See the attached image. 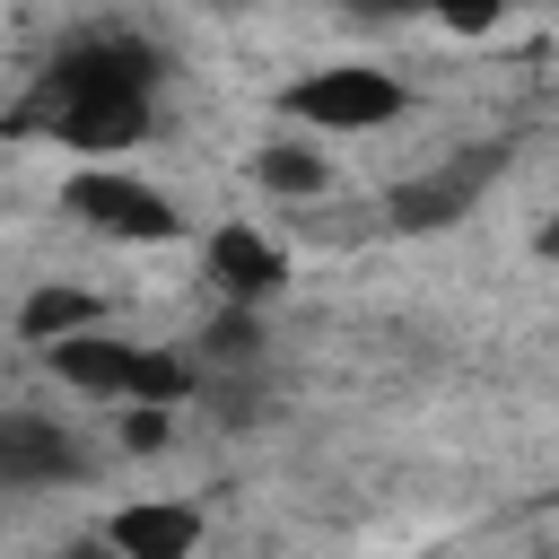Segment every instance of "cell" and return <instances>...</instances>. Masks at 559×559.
<instances>
[{"mask_svg":"<svg viewBox=\"0 0 559 559\" xmlns=\"http://www.w3.org/2000/svg\"><path fill=\"white\" fill-rule=\"evenodd\" d=\"M157 44L140 35H79L44 79V131L70 148H131L148 131Z\"/></svg>","mask_w":559,"mask_h":559,"instance_id":"obj_1","label":"cell"},{"mask_svg":"<svg viewBox=\"0 0 559 559\" xmlns=\"http://www.w3.org/2000/svg\"><path fill=\"white\" fill-rule=\"evenodd\" d=\"M44 358V376L52 384H70L79 402H192L201 393V367L183 358V349H140V341H122V332H105V323H79V332H61V341H44L35 349Z\"/></svg>","mask_w":559,"mask_h":559,"instance_id":"obj_2","label":"cell"},{"mask_svg":"<svg viewBox=\"0 0 559 559\" xmlns=\"http://www.w3.org/2000/svg\"><path fill=\"white\" fill-rule=\"evenodd\" d=\"M402 105H411V87L393 70H376V61H323V70L280 87V114L297 131H314V140H367V131L402 122Z\"/></svg>","mask_w":559,"mask_h":559,"instance_id":"obj_3","label":"cell"},{"mask_svg":"<svg viewBox=\"0 0 559 559\" xmlns=\"http://www.w3.org/2000/svg\"><path fill=\"white\" fill-rule=\"evenodd\" d=\"M61 210H70L79 227L114 236V245H175V236H183L175 192L148 183V175H131V166H79V175L61 183Z\"/></svg>","mask_w":559,"mask_h":559,"instance_id":"obj_4","label":"cell"},{"mask_svg":"<svg viewBox=\"0 0 559 559\" xmlns=\"http://www.w3.org/2000/svg\"><path fill=\"white\" fill-rule=\"evenodd\" d=\"M201 271H210V288L227 306H280L288 280H297V253L271 227H253V218H218L201 236Z\"/></svg>","mask_w":559,"mask_h":559,"instance_id":"obj_5","label":"cell"},{"mask_svg":"<svg viewBox=\"0 0 559 559\" xmlns=\"http://www.w3.org/2000/svg\"><path fill=\"white\" fill-rule=\"evenodd\" d=\"M87 445L61 419L35 411H0V489H52V480H87Z\"/></svg>","mask_w":559,"mask_h":559,"instance_id":"obj_6","label":"cell"},{"mask_svg":"<svg viewBox=\"0 0 559 559\" xmlns=\"http://www.w3.org/2000/svg\"><path fill=\"white\" fill-rule=\"evenodd\" d=\"M96 533H105L122 559H192V550L210 542V515L183 507V498H131V507H114Z\"/></svg>","mask_w":559,"mask_h":559,"instance_id":"obj_7","label":"cell"},{"mask_svg":"<svg viewBox=\"0 0 559 559\" xmlns=\"http://www.w3.org/2000/svg\"><path fill=\"white\" fill-rule=\"evenodd\" d=\"M480 175H489V157H454V166H437V175H411V183H393L384 218H393V227H454V218L480 201Z\"/></svg>","mask_w":559,"mask_h":559,"instance_id":"obj_8","label":"cell"},{"mask_svg":"<svg viewBox=\"0 0 559 559\" xmlns=\"http://www.w3.org/2000/svg\"><path fill=\"white\" fill-rule=\"evenodd\" d=\"M245 175H253V192H271V201H323V192H332V157H323L314 140H262V148L245 157Z\"/></svg>","mask_w":559,"mask_h":559,"instance_id":"obj_9","label":"cell"},{"mask_svg":"<svg viewBox=\"0 0 559 559\" xmlns=\"http://www.w3.org/2000/svg\"><path fill=\"white\" fill-rule=\"evenodd\" d=\"M79 323H96V297L70 288V280H35L26 306H17V341H26V349H44V341H61V332H79Z\"/></svg>","mask_w":559,"mask_h":559,"instance_id":"obj_10","label":"cell"},{"mask_svg":"<svg viewBox=\"0 0 559 559\" xmlns=\"http://www.w3.org/2000/svg\"><path fill=\"white\" fill-rule=\"evenodd\" d=\"M262 314H271V306H227V297H218V323L201 332L210 367H253V349H262Z\"/></svg>","mask_w":559,"mask_h":559,"instance_id":"obj_11","label":"cell"},{"mask_svg":"<svg viewBox=\"0 0 559 559\" xmlns=\"http://www.w3.org/2000/svg\"><path fill=\"white\" fill-rule=\"evenodd\" d=\"M114 445H122V454H166V445H175V402H122Z\"/></svg>","mask_w":559,"mask_h":559,"instance_id":"obj_12","label":"cell"},{"mask_svg":"<svg viewBox=\"0 0 559 559\" xmlns=\"http://www.w3.org/2000/svg\"><path fill=\"white\" fill-rule=\"evenodd\" d=\"M428 17H437L445 35H498L507 0H428Z\"/></svg>","mask_w":559,"mask_h":559,"instance_id":"obj_13","label":"cell"},{"mask_svg":"<svg viewBox=\"0 0 559 559\" xmlns=\"http://www.w3.org/2000/svg\"><path fill=\"white\" fill-rule=\"evenodd\" d=\"M533 253H542V262H559V218H542V227H533Z\"/></svg>","mask_w":559,"mask_h":559,"instance_id":"obj_14","label":"cell"},{"mask_svg":"<svg viewBox=\"0 0 559 559\" xmlns=\"http://www.w3.org/2000/svg\"><path fill=\"white\" fill-rule=\"evenodd\" d=\"M201 9H218V17H245V9H253V0H201Z\"/></svg>","mask_w":559,"mask_h":559,"instance_id":"obj_15","label":"cell"}]
</instances>
